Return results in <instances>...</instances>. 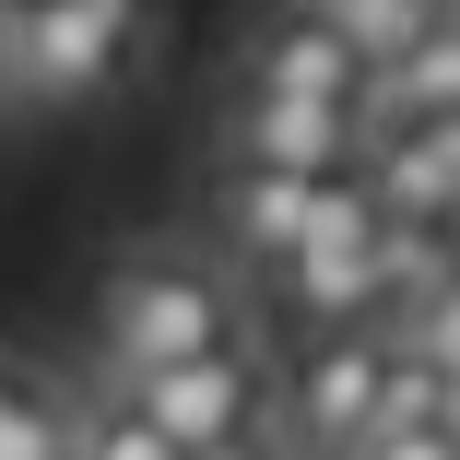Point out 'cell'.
<instances>
[{"label": "cell", "instance_id": "6da1fadb", "mask_svg": "<svg viewBox=\"0 0 460 460\" xmlns=\"http://www.w3.org/2000/svg\"><path fill=\"white\" fill-rule=\"evenodd\" d=\"M213 342H236V284L201 248H142L107 284V366L119 378L177 366V354H213Z\"/></svg>", "mask_w": 460, "mask_h": 460}, {"label": "cell", "instance_id": "3957f363", "mask_svg": "<svg viewBox=\"0 0 460 460\" xmlns=\"http://www.w3.org/2000/svg\"><path fill=\"white\" fill-rule=\"evenodd\" d=\"M271 271H284V296L319 331H342L354 307H378V190H366L354 165H319L307 177V213H296V248Z\"/></svg>", "mask_w": 460, "mask_h": 460}, {"label": "cell", "instance_id": "ba28073f", "mask_svg": "<svg viewBox=\"0 0 460 460\" xmlns=\"http://www.w3.org/2000/svg\"><path fill=\"white\" fill-rule=\"evenodd\" d=\"M354 83H366V59L307 13V0L248 36V95H342V107H354Z\"/></svg>", "mask_w": 460, "mask_h": 460}, {"label": "cell", "instance_id": "5b68a950", "mask_svg": "<svg viewBox=\"0 0 460 460\" xmlns=\"http://www.w3.org/2000/svg\"><path fill=\"white\" fill-rule=\"evenodd\" d=\"M354 154H366L354 177L378 190V213L448 225V201H460V119H390V130H366Z\"/></svg>", "mask_w": 460, "mask_h": 460}, {"label": "cell", "instance_id": "30bf717a", "mask_svg": "<svg viewBox=\"0 0 460 460\" xmlns=\"http://www.w3.org/2000/svg\"><path fill=\"white\" fill-rule=\"evenodd\" d=\"M307 13H319V24L366 59V71H378L390 48H413L425 24H448V0H307Z\"/></svg>", "mask_w": 460, "mask_h": 460}, {"label": "cell", "instance_id": "9a60e30c", "mask_svg": "<svg viewBox=\"0 0 460 460\" xmlns=\"http://www.w3.org/2000/svg\"><path fill=\"white\" fill-rule=\"evenodd\" d=\"M59 460H71V448H59Z\"/></svg>", "mask_w": 460, "mask_h": 460}, {"label": "cell", "instance_id": "7a4b0ae2", "mask_svg": "<svg viewBox=\"0 0 460 460\" xmlns=\"http://www.w3.org/2000/svg\"><path fill=\"white\" fill-rule=\"evenodd\" d=\"M130 59H142V0H0V71L48 107L107 95Z\"/></svg>", "mask_w": 460, "mask_h": 460}, {"label": "cell", "instance_id": "9c48e42d", "mask_svg": "<svg viewBox=\"0 0 460 460\" xmlns=\"http://www.w3.org/2000/svg\"><path fill=\"white\" fill-rule=\"evenodd\" d=\"M296 213H307V177H284V165H225V190H213V225H225V248L236 260H284L296 248Z\"/></svg>", "mask_w": 460, "mask_h": 460}, {"label": "cell", "instance_id": "8fae6325", "mask_svg": "<svg viewBox=\"0 0 460 460\" xmlns=\"http://www.w3.org/2000/svg\"><path fill=\"white\" fill-rule=\"evenodd\" d=\"M59 448H71V460H190V448H177L165 425H142V413H130V390H119L107 413H83Z\"/></svg>", "mask_w": 460, "mask_h": 460}, {"label": "cell", "instance_id": "277c9868", "mask_svg": "<svg viewBox=\"0 0 460 460\" xmlns=\"http://www.w3.org/2000/svg\"><path fill=\"white\" fill-rule=\"evenodd\" d=\"M130 413L165 425L177 448H236V437H260V354L248 342H213V354L142 366V378H130Z\"/></svg>", "mask_w": 460, "mask_h": 460}, {"label": "cell", "instance_id": "4fadbf2b", "mask_svg": "<svg viewBox=\"0 0 460 460\" xmlns=\"http://www.w3.org/2000/svg\"><path fill=\"white\" fill-rule=\"evenodd\" d=\"M342 460H460V448H448V425H366Z\"/></svg>", "mask_w": 460, "mask_h": 460}, {"label": "cell", "instance_id": "8992f818", "mask_svg": "<svg viewBox=\"0 0 460 460\" xmlns=\"http://www.w3.org/2000/svg\"><path fill=\"white\" fill-rule=\"evenodd\" d=\"M378 378H390V342H342V331H331V342L296 366V437L342 460L366 425H378Z\"/></svg>", "mask_w": 460, "mask_h": 460}, {"label": "cell", "instance_id": "7c38bea8", "mask_svg": "<svg viewBox=\"0 0 460 460\" xmlns=\"http://www.w3.org/2000/svg\"><path fill=\"white\" fill-rule=\"evenodd\" d=\"M59 437H71V425H59V402H48V390H24L13 366H0V460H59Z\"/></svg>", "mask_w": 460, "mask_h": 460}, {"label": "cell", "instance_id": "5bb4252c", "mask_svg": "<svg viewBox=\"0 0 460 460\" xmlns=\"http://www.w3.org/2000/svg\"><path fill=\"white\" fill-rule=\"evenodd\" d=\"M190 460H248V437H236V448H190Z\"/></svg>", "mask_w": 460, "mask_h": 460}, {"label": "cell", "instance_id": "52a82bcc", "mask_svg": "<svg viewBox=\"0 0 460 460\" xmlns=\"http://www.w3.org/2000/svg\"><path fill=\"white\" fill-rule=\"evenodd\" d=\"M236 154L248 165H284V177L354 165V107L342 95H236Z\"/></svg>", "mask_w": 460, "mask_h": 460}]
</instances>
